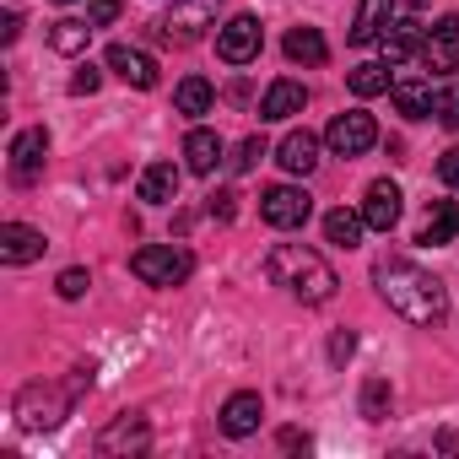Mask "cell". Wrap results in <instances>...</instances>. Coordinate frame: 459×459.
Returning <instances> with one entry per match:
<instances>
[{
	"instance_id": "cell-1",
	"label": "cell",
	"mask_w": 459,
	"mask_h": 459,
	"mask_svg": "<svg viewBox=\"0 0 459 459\" xmlns=\"http://www.w3.org/2000/svg\"><path fill=\"white\" fill-rule=\"evenodd\" d=\"M373 281H378V298H384L400 319H411V325H421V330L443 325L448 292H443V281H437L432 271H421L416 260H378V265H373Z\"/></svg>"
},
{
	"instance_id": "cell-2",
	"label": "cell",
	"mask_w": 459,
	"mask_h": 459,
	"mask_svg": "<svg viewBox=\"0 0 459 459\" xmlns=\"http://www.w3.org/2000/svg\"><path fill=\"white\" fill-rule=\"evenodd\" d=\"M265 276L281 287V292H292L298 303H330L335 298V271H330V260L319 255V249H308V244H276L271 255H265Z\"/></svg>"
},
{
	"instance_id": "cell-3",
	"label": "cell",
	"mask_w": 459,
	"mask_h": 459,
	"mask_svg": "<svg viewBox=\"0 0 459 459\" xmlns=\"http://www.w3.org/2000/svg\"><path fill=\"white\" fill-rule=\"evenodd\" d=\"M130 271L146 281V287H184L189 271H195V255L178 249V244H146L130 255Z\"/></svg>"
},
{
	"instance_id": "cell-4",
	"label": "cell",
	"mask_w": 459,
	"mask_h": 459,
	"mask_svg": "<svg viewBox=\"0 0 459 459\" xmlns=\"http://www.w3.org/2000/svg\"><path fill=\"white\" fill-rule=\"evenodd\" d=\"M65 411H71V394L55 389V384H28V389L17 394V421H22L28 432H49V427H60Z\"/></svg>"
},
{
	"instance_id": "cell-5",
	"label": "cell",
	"mask_w": 459,
	"mask_h": 459,
	"mask_svg": "<svg viewBox=\"0 0 459 459\" xmlns=\"http://www.w3.org/2000/svg\"><path fill=\"white\" fill-rule=\"evenodd\" d=\"M325 146H330L335 157H362V152H373V146H378V125H373V114H362V108L335 114L330 130H325Z\"/></svg>"
},
{
	"instance_id": "cell-6",
	"label": "cell",
	"mask_w": 459,
	"mask_h": 459,
	"mask_svg": "<svg viewBox=\"0 0 459 459\" xmlns=\"http://www.w3.org/2000/svg\"><path fill=\"white\" fill-rule=\"evenodd\" d=\"M260 44H265V28H260V17H249V12L227 17V28H216V55H221L227 65H249V60L260 55Z\"/></svg>"
},
{
	"instance_id": "cell-7",
	"label": "cell",
	"mask_w": 459,
	"mask_h": 459,
	"mask_svg": "<svg viewBox=\"0 0 459 459\" xmlns=\"http://www.w3.org/2000/svg\"><path fill=\"white\" fill-rule=\"evenodd\" d=\"M308 211H314V200H308V189H298V184H271V189L260 195V216L276 227V233H292V227H303Z\"/></svg>"
},
{
	"instance_id": "cell-8",
	"label": "cell",
	"mask_w": 459,
	"mask_h": 459,
	"mask_svg": "<svg viewBox=\"0 0 459 459\" xmlns=\"http://www.w3.org/2000/svg\"><path fill=\"white\" fill-rule=\"evenodd\" d=\"M211 22H216V6H211V0H178V6L157 22V39H162V44H195Z\"/></svg>"
},
{
	"instance_id": "cell-9",
	"label": "cell",
	"mask_w": 459,
	"mask_h": 459,
	"mask_svg": "<svg viewBox=\"0 0 459 459\" xmlns=\"http://www.w3.org/2000/svg\"><path fill=\"white\" fill-rule=\"evenodd\" d=\"M44 162H49V130L44 125H33V130H22L17 141H12V184H39L44 178Z\"/></svg>"
},
{
	"instance_id": "cell-10",
	"label": "cell",
	"mask_w": 459,
	"mask_h": 459,
	"mask_svg": "<svg viewBox=\"0 0 459 459\" xmlns=\"http://www.w3.org/2000/svg\"><path fill=\"white\" fill-rule=\"evenodd\" d=\"M400 200H405V195H400V184H394V178H373V184H368V195H362V221L373 227V233H389V227L400 221V211H405Z\"/></svg>"
},
{
	"instance_id": "cell-11",
	"label": "cell",
	"mask_w": 459,
	"mask_h": 459,
	"mask_svg": "<svg viewBox=\"0 0 459 459\" xmlns=\"http://www.w3.org/2000/svg\"><path fill=\"white\" fill-rule=\"evenodd\" d=\"M108 71L119 82H130L135 92H152L157 87V60L146 49H130V44H108Z\"/></svg>"
},
{
	"instance_id": "cell-12",
	"label": "cell",
	"mask_w": 459,
	"mask_h": 459,
	"mask_svg": "<svg viewBox=\"0 0 459 459\" xmlns=\"http://www.w3.org/2000/svg\"><path fill=\"white\" fill-rule=\"evenodd\" d=\"M146 443H152V427H146V416L125 411V416H114V421L103 427V437H98V454H141Z\"/></svg>"
},
{
	"instance_id": "cell-13",
	"label": "cell",
	"mask_w": 459,
	"mask_h": 459,
	"mask_svg": "<svg viewBox=\"0 0 459 459\" xmlns=\"http://www.w3.org/2000/svg\"><path fill=\"white\" fill-rule=\"evenodd\" d=\"M44 233L39 227H28V221H6L0 227V260L6 265H33V260H44Z\"/></svg>"
},
{
	"instance_id": "cell-14",
	"label": "cell",
	"mask_w": 459,
	"mask_h": 459,
	"mask_svg": "<svg viewBox=\"0 0 459 459\" xmlns=\"http://www.w3.org/2000/svg\"><path fill=\"white\" fill-rule=\"evenodd\" d=\"M389 22H394V0H357V17H351V44L357 49H368V44H378L384 33H389Z\"/></svg>"
},
{
	"instance_id": "cell-15",
	"label": "cell",
	"mask_w": 459,
	"mask_h": 459,
	"mask_svg": "<svg viewBox=\"0 0 459 459\" xmlns=\"http://www.w3.org/2000/svg\"><path fill=\"white\" fill-rule=\"evenodd\" d=\"M421 65H427V71H459V17H443V22L427 33Z\"/></svg>"
},
{
	"instance_id": "cell-16",
	"label": "cell",
	"mask_w": 459,
	"mask_h": 459,
	"mask_svg": "<svg viewBox=\"0 0 459 459\" xmlns=\"http://www.w3.org/2000/svg\"><path fill=\"white\" fill-rule=\"evenodd\" d=\"M260 416H265V400L255 389H238V394H227V405H221V432L227 437H249L260 427Z\"/></svg>"
},
{
	"instance_id": "cell-17",
	"label": "cell",
	"mask_w": 459,
	"mask_h": 459,
	"mask_svg": "<svg viewBox=\"0 0 459 459\" xmlns=\"http://www.w3.org/2000/svg\"><path fill=\"white\" fill-rule=\"evenodd\" d=\"M303 108H308V87L292 82V76L271 82L265 98H260V119H292V114H303Z\"/></svg>"
},
{
	"instance_id": "cell-18",
	"label": "cell",
	"mask_w": 459,
	"mask_h": 459,
	"mask_svg": "<svg viewBox=\"0 0 459 459\" xmlns=\"http://www.w3.org/2000/svg\"><path fill=\"white\" fill-rule=\"evenodd\" d=\"M421 44H427V28H421L416 17H405V22H389V33H384V60H389V65L421 60Z\"/></svg>"
},
{
	"instance_id": "cell-19",
	"label": "cell",
	"mask_w": 459,
	"mask_h": 459,
	"mask_svg": "<svg viewBox=\"0 0 459 459\" xmlns=\"http://www.w3.org/2000/svg\"><path fill=\"white\" fill-rule=\"evenodd\" d=\"M276 162L287 168V173H298V178H308L314 168H319V135L314 130H292L281 146H276Z\"/></svg>"
},
{
	"instance_id": "cell-20",
	"label": "cell",
	"mask_w": 459,
	"mask_h": 459,
	"mask_svg": "<svg viewBox=\"0 0 459 459\" xmlns=\"http://www.w3.org/2000/svg\"><path fill=\"white\" fill-rule=\"evenodd\" d=\"M389 98H394V114H405V119H432V103H437L432 82H421V76L394 82V87H389Z\"/></svg>"
},
{
	"instance_id": "cell-21",
	"label": "cell",
	"mask_w": 459,
	"mask_h": 459,
	"mask_svg": "<svg viewBox=\"0 0 459 459\" xmlns=\"http://www.w3.org/2000/svg\"><path fill=\"white\" fill-rule=\"evenodd\" d=\"M216 162H221V135L216 130H189L184 135V168L189 173H216Z\"/></svg>"
},
{
	"instance_id": "cell-22",
	"label": "cell",
	"mask_w": 459,
	"mask_h": 459,
	"mask_svg": "<svg viewBox=\"0 0 459 459\" xmlns=\"http://www.w3.org/2000/svg\"><path fill=\"white\" fill-rule=\"evenodd\" d=\"M135 195H141L146 205H168V200L178 195V168H173V162H152V168L141 173Z\"/></svg>"
},
{
	"instance_id": "cell-23",
	"label": "cell",
	"mask_w": 459,
	"mask_h": 459,
	"mask_svg": "<svg viewBox=\"0 0 459 459\" xmlns=\"http://www.w3.org/2000/svg\"><path fill=\"white\" fill-rule=\"evenodd\" d=\"M281 49H287V60H298V65H325V60H330V44H325L319 28H292Z\"/></svg>"
},
{
	"instance_id": "cell-24",
	"label": "cell",
	"mask_w": 459,
	"mask_h": 459,
	"mask_svg": "<svg viewBox=\"0 0 459 459\" xmlns=\"http://www.w3.org/2000/svg\"><path fill=\"white\" fill-rule=\"evenodd\" d=\"M211 103H216V87H211L205 76H184V82L173 87V108H178V114H189V119L211 114Z\"/></svg>"
},
{
	"instance_id": "cell-25",
	"label": "cell",
	"mask_w": 459,
	"mask_h": 459,
	"mask_svg": "<svg viewBox=\"0 0 459 459\" xmlns=\"http://www.w3.org/2000/svg\"><path fill=\"white\" fill-rule=\"evenodd\" d=\"M362 227H368L362 211H346V205H341V211L325 216V244H335V249H357V244H362Z\"/></svg>"
},
{
	"instance_id": "cell-26",
	"label": "cell",
	"mask_w": 459,
	"mask_h": 459,
	"mask_svg": "<svg viewBox=\"0 0 459 459\" xmlns=\"http://www.w3.org/2000/svg\"><path fill=\"white\" fill-rule=\"evenodd\" d=\"M459 238V205L454 200H437L432 211H427V227H421V244H454Z\"/></svg>"
},
{
	"instance_id": "cell-27",
	"label": "cell",
	"mask_w": 459,
	"mask_h": 459,
	"mask_svg": "<svg viewBox=\"0 0 459 459\" xmlns=\"http://www.w3.org/2000/svg\"><path fill=\"white\" fill-rule=\"evenodd\" d=\"M346 87H351L357 98H378V92H389V87H394V76H389V60H362V65L346 76Z\"/></svg>"
},
{
	"instance_id": "cell-28",
	"label": "cell",
	"mask_w": 459,
	"mask_h": 459,
	"mask_svg": "<svg viewBox=\"0 0 459 459\" xmlns=\"http://www.w3.org/2000/svg\"><path fill=\"white\" fill-rule=\"evenodd\" d=\"M87 39H92V22H76V17H60V22L49 28V49H55V55H82Z\"/></svg>"
},
{
	"instance_id": "cell-29",
	"label": "cell",
	"mask_w": 459,
	"mask_h": 459,
	"mask_svg": "<svg viewBox=\"0 0 459 459\" xmlns=\"http://www.w3.org/2000/svg\"><path fill=\"white\" fill-rule=\"evenodd\" d=\"M389 400H394V394H389L384 378H368V384H362V416H368V421H384V416H389Z\"/></svg>"
},
{
	"instance_id": "cell-30",
	"label": "cell",
	"mask_w": 459,
	"mask_h": 459,
	"mask_svg": "<svg viewBox=\"0 0 459 459\" xmlns=\"http://www.w3.org/2000/svg\"><path fill=\"white\" fill-rule=\"evenodd\" d=\"M432 119H437L443 130H459V87H443V92H437V103H432Z\"/></svg>"
},
{
	"instance_id": "cell-31",
	"label": "cell",
	"mask_w": 459,
	"mask_h": 459,
	"mask_svg": "<svg viewBox=\"0 0 459 459\" xmlns=\"http://www.w3.org/2000/svg\"><path fill=\"white\" fill-rule=\"evenodd\" d=\"M205 211H211L216 221H233V216H238V189H211V195H205Z\"/></svg>"
},
{
	"instance_id": "cell-32",
	"label": "cell",
	"mask_w": 459,
	"mask_h": 459,
	"mask_svg": "<svg viewBox=\"0 0 459 459\" xmlns=\"http://www.w3.org/2000/svg\"><path fill=\"white\" fill-rule=\"evenodd\" d=\"M55 287H60V298H65V303H76V298H87L92 276H87L82 265H71V271H60V281H55Z\"/></svg>"
},
{
	"instance_id": "cell-33",
	"label": "cell",
	"mask_w": 459,
	"mask_h": 459,
	"mask_svg": "<svg viewBox=\"0 0 459 459\" xmlns=\"http://www.w3.org/2000/svg\"><path fill=\"white\" fill-rule=\"evenodd\" d=\"M260 157H265V141H260V135H249V141L238 146V157H233V173H249V168H260Z\"/></svg>"
},
{
	"instance_id": "cell-34",
	"label": "cell",
	"mask_w": 459,
	"mask_h": 459,
	"mask_svg": "<svg viewBox=\"0 0 459 459\" xmlns=\"http://www.w3.org/2000/svg\"><path fill=\"white\" fill-rule=\"evenodd\" d=\"M98 87H103V71H98V65H82V71L71 76V92H76V98H92Z\"/></svg>"
},
{
	"instance_id": "cell-35",
	"label": "cell",
	"mask_w": 459,
	"mask_h": 459,
	"mask_svg": "<svg viewBox=\"0 0 459 459\" xmlns=\"http://www.w3.org/2000/svg\"><path fill=\"white\" fill-rule=\"evenodd\" d=\"M437 178H443L448 189H459V146H448V152L437 157Z\"/></svg>"
},
{
	"instance_id": "cell-36",
	"label": "cell",
	"mask_w": 459,
	"mask_h": 459,
	"mask_svg": "<svg viewBox=\"0 0 459 459\" xmlns=\"http://www.w3.org/2000/svg\"><path fill=\"white\" fill-rule=\"evenodd\" d=\"M114 17H119V0H92V6H87V22L92 28H108Z\"/></svg>"
},
{
	"instance_id": "cell-37",
	"label": "cell",
	"mask_w": 459,
	"mask_h": 459,
	"mask_svg": "<svg viewBox=\"0 0 459 459\" xmlns=\"http://www.w3.org/2000/svg\"><path fill=\"white\" fill-rule=\"evenodd\" d=\"M351 351H357V341H351V335H346V330H341V335H335V341H330V362H346V357H351Z\"/></svg>"
},
{
	"instance_id": "cell-38",
	"label": "cell",
	"mask_w": 459,
	"mask_h": 459,
	"mask_svg": "<svg viewBox=\"0 0 459 459\" xmlns=\"http://www.w3.org/2000/svg\"><path fill=\"white\" fill-rule=\"evenodd\" d=\"M0 39L17 44V39H22V22H17V17H6V22H0Z\"/></svg>"
},
{
	"instance_id": "cell-39",
	"label": "cell",
	"mask_w": 459,
	"mask_h": 459,
	"mask_svg": "<svg viewBox=\"0 0 459 459\" xmlns=\"http://www.w3.org/2000/svg\"><path fill=\"white\" fill-rule=\"evenodd\" d=\"M405 6H421V0H405Z\"/></svg>"
},
{
	"instance_id": "cell-40",
	"label": "cell",
	"mask_w": 459,
	"mask_h": 459,
	"mask_svg": "<svg viewBox=\"0 0 459 459\" xmlns=\"http://www.w3.org/2000/svg\"><path fill=\"white\" fill-rule=\"evenodd\" d=\"M60 6H65V0H60Z\"/></svg>"
}]
</instances>
